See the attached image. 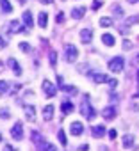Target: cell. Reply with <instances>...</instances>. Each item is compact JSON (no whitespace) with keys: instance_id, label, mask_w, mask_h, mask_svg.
I'll return each mask as SVG.
<instances>
[{"instance_id":"cell-1","label":"cell","mask_w":139,"mask_h":151,"mask_svg":"<svg viewBox=\"0 0 139 151\" xmlns=\"http://www.w3.org/2000/svg\"><path fill=\"white\" fill-rule=\"evenodd\" d=\"M80 112H82V116H86L88 121H93V119L96 117V110L91 107L89 100H82V103H80Z\"/></svg>"},{"instance_id":"cell-2","label":"cell","mask_w":139,"mask_h":151,"mask_svg":"<svg viewBox=\"0 0 139 151\" xmlns=\"http://www.w3.org/2000/svg\"><path fill=\"white\" fill-rule=\"evenodd\" d=\"M123 68H125V59H123L121 55H116V57H112V59L109 60V69H111L112 73H121Z\"/></svg>"},{"instance_id":"cell-3","label":"cell","mask_w":139,"mask_h":151,"mask_svg":"<svg viewBox=\"0 0 139 151\" xmlns=\"http://www.w3.org/2000/svg\"><path fill=\"white\" fill-rule=\"evenodd\" d=\"M64 53H66V60H68V62H75V60H77V57H79L77 46H75V45H72V43L64 45Z\"/></svg>"},{"instance_id":"cell-4","label":"cell","mask_w":139,"mask_h":151,"mask_svg":"<svg viewBox=\"0 0 139 151\" xmlns=\"http://www.w3.org/2000/svg\"><path fill=\"white\" fill-rule=\"evenodd\" d=\"M41 87H43V91H45V94H46L48 98H54V96L57 94V87H55L50 80H43V86H41Z\"/></svg>"},{"instance_id":"cell-5","label":"cell","mask_w":139,"mask_h":151,"mask_svg":"<svg viewBox=\"0 0 139 151\" xmlns=\"http://www.w3.org/2000/svg\"><path fill=\"white\" fill-rule=\"evenodd\" d=\"M11 137L14 139V140H22L23 139V124L18 121V123H14V126L11 128Z\"/></svg>"},{"instance_id":"cell-6","label":"cell","mask_w":139,"mask_h":151,"mask_svg":"<svg viewBox=\"0 0 139 151\" xmlns=\"http://www.w3.org/2000/svg\"><path fill=\"white\" fill-rule=\"evenodd\" d=\"M80 39H82V43L84 45H89L91 41H93V29H82L80 30Z\"/></svg>"},{"instance_id":"cell-7","label":"cell","mask_w":139,"mask_h":151,"mask_svg":"<svg viewBox=\"0 0 139 151\" xmlns=\"http://www.w3.org/2000/svg\"><path fill=\"white\" fill-rule=\"evenodd\" d=\"M82 132H84V126H82V123H79V121H73L72 124H70V133H72V135L79 137V135H82Z\"/></svg>"},{"instance_id":"cell-8","label":"cell","mask_w":139,"mask_h":151,"mask_svg":"<svg viewBox=\"0 0 139 151\" xmlns=\"http://www.w3.org/2000/svg\"><path fill=\"white\" fill-rule=\"evenodd\" d=\"M7 66L14 71L16 77H20V75H22V68H20V64H18V60H16L14 57H9V59H7Z\"/></svg>"},{"instance_id":"cell-9","label":"cell","mask_w":139,"mask_h":151,"mask_svg":"<svg viewBox=\"0 0 139 151\" xmlns=\"http://www.w3.org/2000/svg\"><path fill=\"white\" fill-rule=\"evenodd\" d=\"M102 43H104L105 46H114V45H116V37H114L112 34L105 32V34L102 36Z\"/></svg>"},{"instance_id":"cell-10","label":"cell","mask_w":139,"mask_h":151,"mask_svg":"<svg viewBox=\"0 0 139 151\" xmlns=\"http://www.w3.org/2000/svg\"><path fill=\"white\" fill-rule=\"evenodd\" d=\"M102 116H104V119H114L116 117V109L114 107H105L104 110H102Z\"/></svg>"},{"instance_id":"cell-11","label":"cell","mask_w":139,"mask_h":151,"mask_svg":"<svg viewBox=\"0 0 139 151\" xmlns=\"http://www.w3.org/2000/svg\"><path fill=\"white\" fill-rule=\"evenodd\" d=\"M25 117L27 121H36V109L32 105H25Z\"/></svg>"},{"instance_id":"cell-12","label":"cell","mask_w":139,"mask_h":151,"mask_svg":"<svg viewBox=\"0 0 139 151\" xmlns=\"http://www.w3.org/2000/svg\"><path fill=\"white\" fill-rule=\"evenodd\" d=\"M54 112H55V107H54V105H46V107L43 109V117H45L46 121H52Z\"/></svg>"},{"instance_id":"cell-13","label":"cell","mask_w":139,"mask_h":151,"mask_svg":"<svg viewBox=\"0 0 139 151\" xmlns=\"http://www.w3.org/2000/svg\"><path fill=\"white\" fill-rule=\"evenodd\" d=\"M73 109H75V107H73V103H72V101H68V100H64V101H62V105H61V110H62V114H64V116H66V114H72V112H73Z\"/></svg>"},{"instance_id":"cell-14","label":"cell","mask_w":139,"mask_h":151,"mask_svg":"<svg viewBox=\"0 0 139 151\" xmlns=\"http://www.w3.org/2000/svg\"><path fill=\"white\" fill-rule=\"evenodd\" d=\"M22 18H23V23H25V27H27V29H32V27H34V20H32L30 11H25Z\"/></svg>"},{"instance_id":"cell-15","label":"cell","mask_w":139,"mask_h":151,"mask_svg":"<svg viewBox=\"0 0 139 151\" xmlns=\"http://www.w3.org/2000/svg\"><path fill=\"white\" fill-rule=\"evenodd\" d=\"M91 133H93V137H104L105 135V126L104 124H98V126H93L91 128Z\"/></svg>"},{"instance_id":"cell-16","label":"cell","mask_w":139,"mask_h":151,"mask_svg":"<svg viewBox=\"0 0 139 151\" xmlns=\"http://www.w3.org/2000/svg\"><path fill=\"white\" fill-rule=\"evenodd\" d=\"M86 11H88V9H86L84 6H80V7H75V9L72 11V16H73L75 20H80V18L86 14Z\"/></svg>"},{"instance_id":"cell-17","label":"cell","mask_w":139,"mask_h":151,"mask_svg":"<svg viewBox=\"0 0 139 151\" xmlns=\"http://www.w3.org/2000/svg\"><path fill=\"white\" fill-rule=\"evenodd\" d=\"M38 23H39L41 29H46V25H48V13H39V16H38Z\"/></svg>"},{"instance_id":"cell-18","label":"cell","mask_w":139,"mask_h":151,"mask_svg":"<svg viewBox=\"0 0 139 151\" xmlns=\"http://www.w3.org/2000/svg\"><path fill=\"white\" fill-rule=\"evenodd\" d=\"M18 32H22V25H20V22L13 20L9 23V34H18Z\"/></svg>"},{"instance_id":"cell-19","label":"cell","mask_w":139,"mask_h":151,"mask_svg":"<svg viewBox=\"0 0 139 151\" xmlns=\"http://www.w3.org/2000/svg\"><path fill=\"white\" fill-rule=\"evenodd\" d=\"M123 147L125 149H130V147H134V135H125L123 137Z\"/></svg>"},{"instance_id":"cell-20","label":"cell","mask_w":139,"mask_h":151,"mask_svg":"<svg viewBox=\"0 0 139 151\" xmlns=\"http://www.w3.org/2000/svg\"><path fill=\"white\" fill-rule=\"evenodd\" d=\"M36 147H38V149H50V151L55 149V146L50 144V142H46V140H39V142L36 144Z\"/></svg>"},{"instance_id":"cell-21","label":"cell","mask_w":139,"mask_h":151,"mask_svg":"<svg viewBox=\"0 0 139 151\" xmlns=\"http://www.w3.org/2000/svg\"><path fill=\"white\" fill-rule=\"evenodd\" d=\"M93 80H95L96 84H104V82H107L109 78L105 77L104 73H93Z\"/></svg>"},{"instance_id":"cell-22","label":"cell","mask_w":139,"mask_h":151,"mask_svg":"<svg viewBox=\"0 0 139 151\" xmlns=\"http://www.w3.org/2000/svg\"><path fill=\"white\" fill-rule=\"evenodd\" d=\"M57 139H59V142H61V146H68V139H66V133H64V130L61 128L59 132H57Z\"/></svg>"},{"instance_id":"cell-23","label":"cell","mask_w":139,"mask_h":151,"mask_svg":"<svg viewBox=\"0 0 139 151\" xmlns=\"http://www.w3.org/2000/svg\"><path fill=\"white\" fill-rule=\"evenodd\" d=\"M0 7H2L4 13H11L13 11V6H11L9 0H0Z\"/></svg>"},{"instance_id":"cell-24","label":"cell","mask_w":139,"mask_h":151,"mask_svg":"<svg viewBox=\"0 0 139 151\" xmlns=\"http://www.w3.org/2000/svg\"><path fill=\"white\" fill-rule=\"evenodd\" d=\"M100 25H102V27H111V25H112V18H107V16L100 18Z\"/></svg>"},{"instance_id":"cell-25","label":"cell","mask_w":139,"mask_h":151,"mask_svg":"<svg viewBox=\"0 0 139 151\" xmlns=\"http://www.w3.org/2000/svg\"><path fill=\"white\" fill-rule=\"evenodd\" d=\"M112 13H114L116 18H121V16H123V9H121L119 6H112Z\"/></svg>"},{"instance_id":"cell-26","label":"cell","mask_w":139,"mask_h":151,"mask_svg":"<svg viewBox=\"0 0 139 151\" xmlns=\"http://www.w3.org/2000/svg\"><path fill=\"white\" fill-rule=\"evenodd\" d=\"M137 22H139V14H135V16H130V18L127 20L125 27H130V25H134V23H137Z\"/></svg>"},{"instance_id":"cell-27","label":"cell","mask_w":139,"mask_h":151,"mask_svg":"<svg viewBox=\"0 0 139 151\" xmlns=\"http://www.w3.org/2000/svg\"><path fill=\"white\" fill-rule=\"evenodd\" d=\"M7 89H9V84H7L6 80H0V96H2Z\"/></svg>"},{"instance_id":"cell-28","label":"cell","mask_w":139,"mask_h":151,"mask_svg":"<svg viewBox=\"0 0 139 151\" xmlns=\"http://www.w3.org/2000/svg\"><path fill=\"white\" fill-rule=\"evenodd\" d=\"M61 89H62V91H66V93H72V94H75V93H77V89H75L73 86H62V84H61Z\"/></svg>"},{"instance_id":"cell-29","label":"cell","mask_w":139,"mask_h":151,"mask_svg":"<svg viewBox=\"0 0 139 151\" xmlns=\"http://www.w3.org/2000/svg\"><path fill=\"white\" fill-rule=\"evenodd\" d=\"M30 139H32V142H36V144H38L39 140H43V139H41V135H39V133H38L36 130H34V132L30 133Z\"/></svg>"},{"instance_id":"cell-30","label":"cell","mask_w":139,"mask_h":151,"mask_svg":"<svg viewBox=\"0 0 139 151\" xmlns=\"http://www.w3.org/2000/svg\"><path fill=\"white\" fill-rule=\"evenodd\" d=\"M50 64H52V66L57 64V53H55V52H50Z\"/></svg>"},{"instance_id":"cell-31","label":"cell","mask_w":139,"mask_h":151,"mask_svg":"<svg viewBox=\"0 0 139 151\" xmlns=\"http://www.w3.org/2000/svg\"><path fill=\"white\" fill-rule=\"evenodd\" d=\"M132 48H134V45H132L128 39H125V41H123V50H132Z\"/></svg>"},{"instance_id":"cell-32","label":"cell","mask_w":139,"mask_h":151,"mask_svg":"<svg viewBox=\"0 0 139 151\" xmlns=\"http://www.w3.org/2000/svg\"><path fill=\"white\" fill-rule=\"evenodd\" d=\"M20 50H22V52H30V45H27V43H20Z\"/></svg>"},{"instance_id":"cell-33","label":"cell","mask_w":139,"mask_h":151,"mask_svg":"<svg viewBox=\"0 0 139 151\" xmlns=\"http://www.w3.org/2000/svg\"><path fill=\"white\" fill-rule=\"evenodd\" d=\"M107 84H109V87H111V89H114V87L118 86V80H116V78H109V80H107Z\"/></svg>"},{"instance_id":"cell-34","label":"cell","mask_w":139,"mask_h":151,"mask_svg":"<svg viewBox=\"0 0 139 151\" xmlns=\"http://www.w3.org/2000/svg\"><path fill=\"white\" fill-rule=\"evenodd\" d=\"M107 133H109V139H111V140H114V139L118 137V132H116V130H112V128H111Z\"/></svg>"},{"instance_id":"cell-35","label":"cell","mask_w":139,"mask_h":151,"mask_svg":"<svg viewBox=\"0 0 139 151\" xmlns=\"http://www.w3.org/2000/svg\"><path fill=\"white\" fill-rule=\"evenodd\" d=\"M0 117H2V119H7V117H9V110H7V109H2V110H0Z\"/></svg>"},{"instance_id":"cell-36","label":"cell","mask_w":139,"mask_h":151,"mask_svg":"<svg viewBox=\"0 0 139 151\" xmlns=\"http://www.w3.org/2000/svg\"><path fill=\"white\" fill-rule=\"evenodd\" d=\"M102 6H104V2H100V0H95V2H93V6H91V7H93V9L96 11V9H100Z\"/></svg>"},{"instance_id":"cell-37","label":"cell","mask_w":139,"mask_h":151,"mask_svg":"<svg viewBox=\"0 0 139 151\" xmlns=\"http://www.w3.org/2000/svg\"><path fill=\"white\" fill-rule=\"evenodd\" d=\"M64 22V13H59L57 14V23H62Z\"/></svg>"},{"instance_id":"cell-38","label":"cell","mask_w":139,"mask_h":151,"mask_svg":"<svg viewBox=\"0 0 139 151\" xmlns=\"http://www.w3.org/2000/svg\"><path fill=\"white\" fill-rule=\"evenodd\" d=\"M6 46H7V43H6L2 37H0V50H2V48H6Z\"/></svg>"},{"instance_id":"cell-39","label":"cell","mask_w":139,"mask_h":151,"mask_svg":"<svg viewBox=\"0 0 139 151\" xmlns=\"http://www.w3.org/2000/svg\"><path fill=\"white\" fill-rule=\"evenodd\" d=\"M39 2H41V4H45V6H48V4H52V2H54V0H39Z\"/></svg>"},{"instance_id":"cell-40","label":"cell","mask_w":139,"mask_h":151,"mask_svg":"<svg viewBox=\"0 0 139 151\" xmlns=\"http://www.w3.org/2000/svg\"><path fill=\"white\" fill-rule=\"evenodd\" d=\"M88 147H89L88 144H82V146H79V149H80V151H82V149H88Z\"/></svg>"},{"instance_id":"cell-41","label":"cell","mask_w":139,"mask_h":151,"mask_svg":"<svg viewBox=\"0 0 139 151\" xmlns=\"http://www.w3.org/2000/svg\"><path fill=\"white\" fill-rule=\"evenodd\" d=\"M134 62H139V53L135 55V59H134Z\"/></svg>"},{"instance_id":"cell-42","label":"cell","mask_w":139,"mask_h":151,"mask_svg":"<svg viewBox=\"0 0 139 151\" xmlns=\"http://www.w3.org/2000/svg\"><path fill=\"white\" fill-rule=\"evenodd\" d=\"M128 2H130V4H135V2H139V0H128Z\"/></svg>"},{"instance_id":"cell-43","label":"cell","mask_w":139,"mask_h":151,"mask_svg":"<svg viewBox=\"0 0 139 151\" xmlns=\"http://www.w3.org/2000/svg\"><path fill=\"white\" fill-rule=\"evenodd\" d=\"M137 84H139V69H137Z\"/></svg>"},{"instance_id":"cell-44","label":"cell","mask_w":139,"mask_h":151,"mask_svg":"<svg viewBox=\"0 0 139 151\" xmlns=\"http://www.w3.org/2000/svg\"><path fill=\"white\" fill-rule=\"evenodd\" d=\"M0 142H2V133H0Z\"/></svg>"},{"instance_id":"cell-45","label":"cell","mask_w":139,"mask_h":151,"mask_svg":"<svg viewBox=\"0 0 139 151\" xmlns=\"http://www.w3.org/2000/svg\"><path fill=\"white\" fill-rule=\"evenodd\" d=\"M0 69H2V62H0Z\"/></svg>"},{"instance_id":"cell-46","label":"cell","mask_w":139,"mask_h":151,"mask_svg":"<svg viewBox=\"0 0 139 151\" xmlns=\"http://www.w3.org/2000/svg\"><path fill=\"white\" fill-rule=\"evenodd\" d=\"M20 2H25V0H20Z\"/></svg>"}]
</instances>
